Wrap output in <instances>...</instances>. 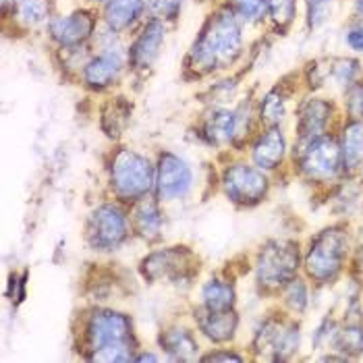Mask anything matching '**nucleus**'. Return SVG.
<instances>
[{
  "mask_svg": "<svg viewBox=\"0 0 363 363\" xmlns=\"http://www.w3.org/2000/svg\"><path fill=\"white\" fill-rule=\"evenodd\" d=\"M243 52L241 21L230 6H223L208 17L187 55V69L203 77L230 67Z\"/></svg>",
  "mask_w": 363,
  "mask_h": 363,
  "instance_id": "nucleus-1",
  "label": "nucleus"
},
{
  "mask_svg": "<svg viewBox=\"0 0 363 363\" xmlns=\"http://www.w3.org/2000/svg\"><path fill=\"white\" fill-rule=\"evenodd\" d=\"M84 351L89 362H133L138 342L133 320L125 311L94 308L85 315Z\"/></svg>",
  "mask_w": 363,
  "mask_h": 363,
  "instance_id": "nucleus-2",
  "label": "nucleus"
},
{
  "mask_svg": "<svg viewBox=\"0 0 363 363\" xmlns=\"http://www.w3.org/2000/svg\"><path fill=\"white\" fill-rule=\"evenodd\" d=\"M156 162L131 147H121L112 154L108 164V187L116 201L133 206L140 199L154 196Z\"/></svg>",
  "mask_w": 363,
  "mask_h": 363,
  "instance_id": "nucleus-3",
  "label": "nucleus"
},
{
  "mask_svg": "<svg viewBox=\"0 0 363 363\" xmlns=\"http://www.w3.org/2000/svg\"><path fill=\"white\" fill-rule=\"evenodd\" d=\"M349 255V233L347 226L333 224L322 228L309 243L303 266L308 277L315 284L324 286L335 282L342 270Z\"/></svg>",
  "mask_w": 363,
  "mask_h": 363,
  "instance_id": "nucleus-4",
  "label": "nucleus"
},
{
  "mask_svg": "<svg viewBox=\"0 0 363 363\" xmlns=\"http://www.w3.org/2000/svg\"><path fill=\"white\" fill-rule=\"evenodd\" d=\"M131 235V214L116 199L96 206L85 218L84 239L91 252H116Z\"/></svg>",
  "mask_w": 363,
  "mask_h": 363,
  "instance_id": "nucleus-5",
  "label": "nucleus"
},
{
  "mask_svg": "<svg viewBox=\"0 0 363 363\" xmlns=\"http://www.w3.org/2000/svg\"><path fill=\"white\" fill-rule=\"evenodd\" d=\"M140 274L145 282L191 284L199 274V259L189 247L172 245L150 252L140 262Z\"/></svg>",
  "mask_w": 363,
  "mask_h": 363,
  "instance_id": "nucleus-6",
  "label": "nucleus"
},
{
  "mask_svg": "<svg viewBox=\"0 0 363 363\" xmlns=\"http://www.w3.org/2000/svg\"><path fill=\"white\" fill-rule=\"evenodd\" d=\"M301 252L295 241H268L255 259V284L262 291H280L297 277Z\"/></svg>",
  "mask_w": 363,
  "mask_h": 363,
  "instance_id": "nucleus-7",
  "label": "nucleus"
},
{
  "mask_svg": "<svg viewBox=\"0 0 363 363\" xmlns=\"http://www.w3.org/2000/svg\"><path fill=\"white\" fill-rule=\"evenodd\" d=\"M220 187L228 201L241 208H253L262 203L268 191H270V181L266 172L255 164L247 162H233L223 170L220 177Z\"/></svg>",
  "mask_w": 363,
  "mask_h": 363,
  "instance_id": "nucleus-8",
  "label": "nucleus"
},
{
  "mask_svg": "<svg viewBox=\"0 0 363 363\" xmlns=\"http://www.w3.org/2000/svg\"><path fill=\"white\" fill-rule=\"evenodd\" d=\"M299 174L309 183H330L342 172L340 147L333 138L320 135L301 143L297 154Z\"/></svg>",
  "mask_w": 363,
  "mask_h": 363,
  "instance_id": "nucleus-9",
  "label": "nucleus"
},
{
  "mask_svg": "<svg viewBox=\"0 0 363 363\" xmlns=\"http://www.w3.org/2000/svg\"><path fill=\"white\" fill-rule=\"evenodd\" d=\"M194 168L185 158H181L174 152H160L156 158V185L154 196L162 203L167 201H179L187 197L194 189Z\"/></svg>",
  "mask_w": 363,
  "mask_h": 363,
  "instance_id": "nucleus-10",
  "label": "nucleus"
},
{
  "mask_svg": "<svg viewBox=\"0 0 363 363\" xmlns=\"http://www.w3.org/2000/svg\"><path fill=\"white\" fill-rule=\"evenodd\" d=\"M299 342L301 335L297 322H286L277 318L264 320L253 335L255 351H270V359L274 362L291 359V355L299 349Z\"/></svg>",
  "mask_w": 363,
  "mask_h": 363,
  "instance_id": "nucleus-11",
  "label": "nucleus"
},
{
  "mask_svg": "<svg viewBox=\"0 0 363 363\" xmlns=\"http://www.w3.org/2000/svg\"><path fill=\"white\" fill-rule=\"evenodd\" d=\"M96 26H98L96 15L87 9H79L69 15L52 19L48 26V33H50V40L60 48H77V46H84L94 35Z\"/></svg>",
  "mask_w": 363,
  "mask_h": 363,
  "instance_id": "nucleus-12",
  "label": "nucleus"
},
{
  "mask_svg": "<svg viewBox=\"0 0 363 363\" xmlns=\"http://www.w3.org/2000/svg\"><path fill=\"white\" fill-rule=\"evenodd\" d=\"M127 58L121 50L104 48L102 52L91 56L82 69L84 85L91 91H104L121 79V73L125 69Z\"/></svg>",
  "mask_w": 363,
  "mask_h": 363,
  "instance_id": "nucleus-13",
  "label": "nucleus"
},
{
  "mask_svg": "<svg viewBox=\"0 0 363 363\" xmlns=\"http://www.w3.org/2000/svg\"><path fill=\"white\" fill-rule=\"evenodd\" d=\"M164 40H167V28L162 19L152 17L150 21H145L138 38L129 46V52H127L129 67H133L135 71H147L160 55Z\"/></svg>",
  "mask_w": 363,
  "mask_h": 363,
  "instance_id": "nucleus-14",
  "label": "nucleus"
},
{
  "mask_svg": "<svg viewBox=\"0 0 363 363\" xmlns=\"http://www.w3.org/2000/svg\"><path fill=\"white\" fill-rule=\"evenodd\" d=\"M194 320H196L197 333L214 345L230 342L239 328V315L235 309L214 311V309H206L199 306L194 311Z\"/></svg>",
  "mask_w": 363,
  "mask_h": 363,
  "instance_id": "nucleus-15",
  "label": "nucleus"
},
{
  "mask_svg": "<svg viewBox=\"0 0 363 363\" xmlns=\"http://www.w3.org/2000/svg\"><path fill=\"white\" fill-rule=\"evenodd\" d=\"M160 199L156 196H147L133 203L131 210V230L145 243H156L162 239L164 228V214L160 208Z\"/></svg>",
  "mask_w": 363,
  "mask_h": 363,
  "instance_id": "nucleus-16",
  "label": "nucleus"
},
{
  "mask_svg": "<svg viewBox=\"0 0 363 363\" xmlns=\"http://www.w3.org/2000/svg\"><path fill=\"white\" fill-rule=\"evenodd\" d=\"M333 118V104L324 98H309L306 100L299 112H297V123H295V131H297V140L299 143L326 135L328 123Z\"/></svg>",
  "mask_w": 363,
  "mask_h": 363,
  "instance_id": "nucleus-17",
  "label": "nucleus"
},
{
  "mask_svg": "<svg viewBox=\"0 0 363 363\" xmlns=\"http://www.w3.org/2000/svg\"><path fill=\"white\" fill-rule=\"evenodd\" d=\"M158 347L162 349V353H167L170 362H197L201 357L194 330L181 324L162 328L158 335Z\"/></svg>",
  "mask_w": 363,
  "mask_h": 363,
  "instance_id": "nucleus-18",
  "label": "nucleus"
},
{
  "mask_svg": "<svg viewBox=\"0 0 363 363\" xmlns=\"http://www.w3.org/2000/svg\"><path fill=\"white\" fill-rule=\"evenodd\" d=\"M286 156V140L280 127H268L252 145V160L264 172H272L284 162Z\"/></svg>",
  "mask_w": 363,
  "mask_h": 363,
  "instance_id": "nucleus-19",
  "label": "nucleus"
},
{
  "mask_svg": "<svg viewBox=\"0 0 363 363\" xmlns=\"http://www.w3.org/2000/svg\"><path fill=\"white\" fill-rule=\"evenodd\" d=\"M201 140L208 145H235L237 141V111L212 108L201 123Z\"/></svg>",
  "mask_w": 363,
  "mask_h": 363,
  "instance_id": "nucleus-20",
  "label": "nucleus"
},
{
  "mask_svg": "<svg viewBox=\"0 0 363 363\" xmlns=\"http://www.w3.org/2000/svg\"><path fill=\"white\" fill-rule=\"evenodd\" d=\"M145 0H106L104 2V23L112 33H123L135 28L145 13Z\"/></svg>",
  "mask_w": 363,
  "mask_h": 363,
  "instance_id": "nucleus-21",
  "label": "nucleus"
},
{
  "mask_svg": "<svg viewBox=\"0 0 363 363\" xmlns=\"http://www.w3.org/2000/svg\"><path fill=\"white\" fill-rule=\"evenodd\" d=\"M340 158L345 172H359L363 168V121H349L340 133Z\"/></svg>",
  "mask_w": 363,
  "mask_h": 363,
  "instance_id": "nucleus-22",
  "label": "nucleus"
},
{
  "mask_svg": "<svg viewBox=\"0 0 363 363\" xmlns=\"http://www.w3.org/2000/svg\"><path fill=\"white\" fill-rule=\"evenodd\" d=\"M131 114H133V104L127 98L123 96L111 98L100 111V127L106 133V138L118 140L129 127Z\"/></svg>",
  "mask_w": 363,
  "mask_h": 363,
  "instance_id": "nucleus-23",
  "label": "nucleus"
},
{
  "mask_svg": "<svg viewBox=\"0 0 363 363\" xmlns=\"http://www.w3.org/2000/svg\"><path fill=\"white\" fill-rule=\"evenodd\" d=\"M199 299H201L199 306L206 309H214V311L235 309V306H237V289H235L233 280L212 277V279L206 280L201 284Z\"/></svg>",
  "mask_w": 363,
  "mask_h": 363,
  "instance_id": "nucleus-24",
  "label": "nucleus"
},
{
  "mask_svg": "<svg viewBox=\"0 0 363 363\" xmlns=\"http://www.w3.org/2000/svg\"><path fill=\"white\" fill-rule=\"evenodd\" d=\"M335 351L342 353L345 359L357 357L363 353V324L359 320H347L345 326H336L330 336Z\"/></svg>",
  "mask_w": 363,
  "mask_h": 363,
  "instance_id": "nucleus-25",
  "label": "nucleus"
},
{
  "mask_svg": "<svg viewBox=\"0 0 363 363\" xmlns=\"http://www.w3.org/2000/svg\"><path fill=\"white\" fill-rule=\"evenodd\" d=\"M13 13H17V19L26 28H38L40 23L48 19L50 4L48 0H17Z\"/></svg>",
  "mask_w": 363,
  "mask_h": 363,
  "instance_id": "nucleus-26",
  "label": "nucleus"
},
{
  "mask_svg": "<svg viewBox=\"0 0 363 363\" xmlns=\"http://www.w3.org/2000/svg\"><path fill=\"white\" fill-rule=\"evenodd\" d=\"M284 96L280 89H272L262 98L259 104V118L266 127H279V123L284 118Z\"/></svg>",
  "mask_w": 363,
  "mask_h": 363,
  "instance_id": "nucleus-27",
  "label": "nucleus"
},
{
  "mask_svg": "<svg viewBox=\"0 0 363 363\" xmlns=\"http://www.w3.org/2000/svg\"><path fill=\"white\" fill-rule=\"evenodd\" d=\"M282 297H284L282 299L284 306L291 309L293 313H303L309 306V289L306 280L295 277L282 289Z\"/></svg>",
  "mask_w": 363,
  "mask_h": 363,
  "instance_id": "nucleus-28",
  "label": "nucleus"
},
{
  "mask_svg": "<svg viewBox=\"0 0 363 363\" xmlns=\"http://www.w3.org/2000/svg\"><path fill=\"white\" fill-rule=\"evenodd\" d=\"M228 6L243 23H257L268 13L266 0H233V4H228Z\"/></svg>",
  "mask_w": 363,
  "mask_h": 363,
  "instance_id": "nucleus-29",
  "label": "nucleus"
},
{
  "mask_svg": "<svg viewBox=\"0 0 363 363\" xmlns=\"http://www.w3.org/2000/svg\"><path fill=\"white\" fill-rule=\"evenodd\" d=\"M359 73H362V65L353 58H338L330 65L333 79L342 87H351L353 84H357Z\"/></svg>",
  "mask_w": 363,
  "mask_h": 363,
  "instance_id": "nucleus-30",
  "label": "nucleus"
},
{
  "mask_svg": "<svg viewBox=\"0 0 363 363\" xmlns=\"http://www.w3.org/2000/svg\"><path fill=\"white\" fill-rule=\"evenodd\" d=\"M268 15L279 28H289L297 13V0H266Z\"/></svg>",
  "mask_w": 363,
  "mask_h": 363,
  "instance_id": "nucleus-31",
  "label": "nucleus"
},
{
  "mask_svg": "<svg viewBox=\"0 0 363 363\" xmlns=\"http://www.w3.org/2000/svg\"><path fill=\"white\" fill-rule=\"evenodd\" d=\"M145 4L162 21H174L183 9V0H145Z\"/></svg>",
  "mask_w": 363,
  "mask_h": 363,
  "instance_id": "nucleus-32",
  "label": "nucleus"
},
{
  "mask_svg": "<svg viewBox=\"0 0 363 363\" xmlns=\"http://www.w3.org/2000/svg\"><path fill=\"white\" fill-rule=\"evenodd\" d=\"M333 9V0H308V23L309 28L315 29L320 28Z\"/></svg>",
  "mask_w": 363,
  "mask_h": 363,
  "instance_id": "nucleus-33",
  "label": "nucleus"
},
{
  "mask_svg": "<svg viewBox=\"0 0 363 363\" xmlns=\"http://www.w3.org/2000/svg\"><path fill=\"white\" fill-rule=\"evenodd\" d=\"M345 106L353 121H363V84H353L347 89Z\"/></svg>",
  "mask_w": 363,
  "mask_h": 363,
  "instance_id": "nucleus-34",
  "label": "nucleus"
},
{
  "mask_svg": "<svg viewBox=\"0 0 363 363\" xmlns=\"http://www.w3.org/2000/svg\"><path fill=\"white\" fill-rule=\"evenodd\" d=\"M28 277L23 274V277H17V274H13V279H11V286H9V297H11V301L13 303H21L23 299H26V282Z\"/></svg>",
  "mask_w": 363,
  "mask_h": 363,
  "instance_id": "nucleus-35",
  "label": "nucleus"
},
{
  "mask_svg": "<svg viewBox=\"0 0 363 363\" xmlns=\"http://www.w3.org/2000/svg\"><path fill=\"white\" fill-rule=\"evenodd\" d=\"M345 42H347V46H349L351 50L363 52V21L362 23H357V26H353V28L345 33Z\"/></svg>",
  "mask_w": 363,
  "mask_h": 363,
  "instance_id": "nucleus-36",
  "label": "nucleus"
},
{
  "mask_svg": "<svg viewBox=\"0 0 363 363\" xmlns=\"http://www.w3.org/2000/svg\"><path fill=\"white\" fill-rule=\"evenodd\" d=\"M199 362H243V357L233 353V351H228V349H214L212 353L201 355Z\"/></svg>",
  "mask_w": 363,
  "mask_h": 363,
  "instance_id": "nucleus-37",
  "label": "nucleus"
},
{
  "mask_svg": "<svg viewBox=\"0 0 363 363\" xmlns=\"http://www.w3.org/2000/svg\"><path fill=\"white\" fill-rule=\"evenodd\" d=\"M158 359H160V357L154 355V353H140V355H135L133 362H158Z\"/></svg>",
  "mask_w": 363,
  "mask_h": 363,
  "instance_id": "nucleus-38",
  "label": "nucleus"
},
{
  "mask_svg": "<svg viewBox=\"0 0 363 363\" xmlns=\"http://www.w3.org/2000/svg\"><path fill=\"white\" fill-rule=\"evenodd\" d=\"M0 4H2V11H4V13H9V6H13V9H15L17 0H0Z\"/></svg>",
  "mask_w": 363,
  "mask_h": 363,
  "instance_id": "nucleus-39",
  "label": "nucleus"
},
{
  "mask_svg": "<svg viewBox=\"0 0 363 363\" xmlns=\"http://www.w3.org/2000/svg\"><path fill=\"white\" fill-rule=\"evenodd\" d=\"M355 11H357V15L363 19V0H355Z\"/></svg>",
  "mask_w": 363,
  "mask_h": 363,
  "instance_id": "nucleus-40",
  "label": "nucleus"
},
{
  "mask_svg": "<svg viewBox=\"0 0 363 363\" xmlns=\"http://www.w3.org/2000/svg\"><path fill=\"white\" fill-rule=\"evenodd\" d=\"M96 2H106V0H96Z\"/></svg>",
  "mask_w": 363,
  "mask_h": 363,
  "instance_id": "nucleus-41",
  "label": "nucleus"
}]
</instances>
